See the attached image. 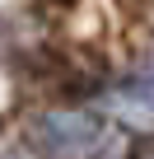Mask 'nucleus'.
I'll return each mask as SVG.
<instances>
[{
  "label": "nucleus",
  "instance_id": "f03ea898",
  "mask_svg": "<svg viewBox=\"0 0 154 159\" xmlns=\"http://www.w3.org/2000/svg\"><path fill=\"white\" fill-rule=\"evenodd\" d=\"M103 112H108L117 126L154 131V80H126V84H117V89L108 94Z\"/></svg>",
  "mask_w": 154,
  "mask_h": 159
},
{
  "label": "nucleus",
  "instance_id": "f257e3e1",
  "mask_svg": "<svg viewBox=\"0 0 154 159\" xmlns=\"http://www.w3.org/2000/svg\"><path fill=\"white\" fill-rule=\"evenodd\" d=\"M37 150L47 159H98L103 150H117L121 145V131L108 112H94V108H56L37 122L33 131Z\"/></svg>",
  "mask_w": 154,
  "mask_h": 159
}]
</instances>
